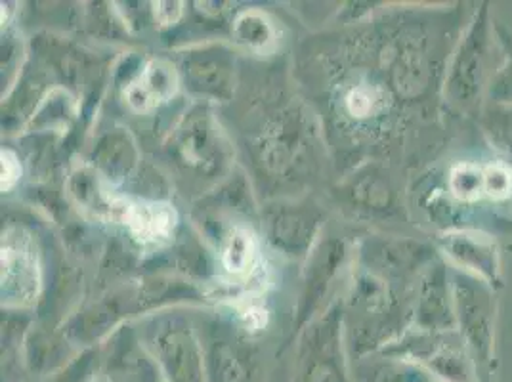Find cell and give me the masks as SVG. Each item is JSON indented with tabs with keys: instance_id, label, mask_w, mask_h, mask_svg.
<instances>
[{
	"instance_id": "obj_7",
	"label": "cell",
	"mask_w": 512,
	"mask_h": 382,
	"mask_svg": "<svg viewBox=\"0 0 512 382\" xmlns=\"http://www.w3.org/2000/svg\"><path fill=\"white\" fill-rule=\"evenodd\" d=\"M130 234L142 243H159L174 232L178 214L167 203L134 201L123 207Z\"/></svg>"
},
{
	"instance_id": "obj_13",
	"label": "cell",
	"mask_w": 512,
	"mask_h": 382,
	"mask_svg": "<svg viewBox=\"0 0 512 382\" xmlns=\"http://www.w3.org/2000/svg\"><path fill=\"white\" fill-rule=\"evenodd\" d=\"M237 35L239 41L249 44V46H264L272 39V29L270 25L264 22L258 14H243L237 22Z\"/></svg>"
},
{
	"instance_id": "obj_3",
	"label": "cell",
	"mask_w": 512,
	"mask_h": 382,
	"mask_svg": "<svg viewBox=\"0 0 512 382\" xmlns=\"http://www.w3.org/2000/svg\"><path fill=\"white\" fill-rule=\"evenodd\" d=\"M436 251L449 268L478 277L495 291L505 287L501 249L490 232L476 228L444 230L436 237Z\"/></svg>"
},
{
	"instance_id": "obj_2",
	"label": "cell",
	"mask_w": 512,
	"mask_h": 382,
	"mask_svg": "<svg viewBox=\"0 0 512 382\" xmlns=\"http://www.w3.org/2000/svg\"><path fill=\"white\" fill-rule=\"evenodd\" d=\"M455 329L465 340L478 369L480 381L488 382L495 371V342L499 297L493 287L478 277L451 268Z\"/></svg>"
},
{
	"instance_id": "obj_9",
	"label": "cell",
	"mask_w": 512,
	"mask_h": 382,
	"mask_svg": "<svg viewBox=\"0 0 512 382\" xmlns=\"http://www.w3.org/2000/svg\"><path fill=\"white\" fill-rule=\"evenodd\" d=\"M16 283L22 285V295L27 287L31 293L37 291V264L35 256L25 251L23 245L18 249V245L6 241L2 245V293L10 295Z\"/></svg>"
},
{
	"instance_id": "obj_16",
	"label": "cell",
	"mask_w": 512,
	"mask_h": 382,
	"mask_svg": "<svg viewBox=\"0 0 512 382\" xmlns=\"http://www.w3.org/2000/svg\"><path fill=\"white\" fill-rule=\"evenodd\" d=\"M245 323L251 329H260L262 325H266V312L262 308H249L245 312Z\"/></svg>"
},
{
	"instance_id": "obj_6",
	"label": "cell",
	"mask_w": 512,
	"mask_h": 382,
	"mask_svg": "<svg viewBox=\"0 0 512 382\" xmlns=\"http://www.w3.org/2000/svg\"><path fill=\"white\" fill-rule=\"evenodd\" d=\"M178 88L176 71L165 60H151L144 71L127 86L125 98L136 111H150L169 102Z\"/></svg>"
},
{
	"instance_id": "obj_5",
	"label": "cell",
	"mask_w": 512,
	"mask_h": 382,
	"mask_svg": "<svg viewBox=\"0 0 512 382\" xmlns=\"http://www.w3.org/2000/svg\"><path fill=\"white\" fill-rule=\"evenodd\" d=\"M417 323L421 331L455 329L451 268L442 256L428 264L417 298Z\"/></svg>"
},
{
	"instance_id": "obj_10",
	"label": "cell",
	"mask_w": 512,
	"mask_h": 382,
	"mask_svg": "<svg viewBox=\"0 0 512 382\" xmlns=\"http://www.w3.org/2000/svg\"><path fill=\"white\" fill-rule=\"evenodd\" d=\"M478 125L488 144L512 165V106L484 107Z\"/></svg>"
},
{
	"instance_id": "obj_1",
	"label": "cell",
	"mask_w": 512,
	"mask_h": 382,
	"mask_svg": "<svg viewBox=\"0 0 512 382\" xmlns=\"http://www.w3.org/2000/svg\"><path fill=\"white\" fill-rule=\"evenodd\" d=\"M499 64V46L495 37V16L490 2L474 6L469 22L455 44L442 92L451 109L463 117L480 119Z\"/></svg>"
},
{
	"instance_id": "obj_4",
	"label": "cell",
	"mask_w": 512,
	"mask_h": 382,
	"mask_svg": "<svg viewBox=\"0 0 512 382\" xmlns=\"http://www.w3.org/2000/svg\"><path fill=\"white\" fill-rule=\"evenodd\" d=\"M411 356L442 382H482L469 348L457 329L421 331L413 340Z\"/></svg>"
},
{
	"instance_id": "obj_15",
	"label": "cell",
	"mask_w": 512,
	"mask_h": 382,
	"mask_svg": "<svg viewBox=\"0 0 512 382\" xmlns=\"http://www.w3.org/2000/svg\"><path fill=\"white\" fill-rule=\"evenodd\" d=\"M153 12L157 22L171 25L182 16V2H155Z\"/></svg>"
},
{
	"instance_id": "obj_12",
	"label": "cell",
	"mask_w": 512,
	"mask_h": 382,
	"mask_svg": "<svg viewBox=\"0 0 512 382\" xmlns=\"http://www.w3.org/2000/svg\"><path fill=\"white\" fill-rule=\"evenodd\" d=\"M388 106L386 90L377 85H360L346 96V109L358 119H367L383 113Z\"/></svg>"
},
{
	"instance_id": "obj_11",
	"label": "cell",
	"mask_w": 512,
	"mask_h": 382,
	"mask_svg": "<svg viewBox=\"0 0 512 382\" xmlns=\"http://www.w3.org/2000/svg\"><path fill=\"white\" fill-rule=\"evenodd\" d=\"M256 256H258V243H256L255 234L247 228H234L226 237V243L222 249L224 268L234 276L247 274L255 266Z\"/></svg>"
},
{
	"instance_id": "obj_14",
	"label": "cell",
	"mask_w": 512,
	"mask_h": 382,
	"mask_svg": "<svg viewBox=\"0 0 512 382\" xmlns=\"http://www.w3.org/2000/svg\"><path fill=\"white\" fill-rule=\"evenodd\" d=\"M22 178V165L14 151L2 149V191H10Z\"/></svg>"
},
{
	"instance_id": "obj_8",
	"label": "cell",
	"mask_w": 512,
	"mask_h": 382,
	"mask_svg": "<svg viewBox=\"0 0 512 382\" xmlns=\"http://www.w3.org/2000/svg\"><path fill=\"white\" fill-rule=\"evenodd\" d=\"M499 64L495 69L486 106H512V27L495 18Z\"/></svg>"
}]
</instances>
